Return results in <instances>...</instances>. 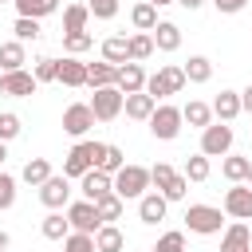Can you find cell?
I'll use <instances>...</instances> for the list:
<instances>
[{
  "instance_id": "obj_4",
  "label": "cell",
  "mask_w": 252,
  "mask_h": 252,
  "mask_svg": "<svg viewBox=\"0 0 252 252\" xmlns=\"http://www.w3.org/2000/svg\"><path fill=\"white\" fill-rule=\"evenodd\" d=\"M122 106H126V94L110 83V87H94V98H91V110H94V118L98 122H114L118 114H122Z\"/></svg>"
},
{
  "instance_id": "obj_10",
  "label": "cell",
  "mask_w": 252,
  "mask_h": 252,
  "mask_svg": "<svg viewBox=\"0 0 252 252\" xmlns=\"http://www.w3.org/2000/svg\"><path fill=\"white\" fill-rule=\"evenodd\" d=\"M224 213L232 220H252V185L232 181V189L224 193Z\"/></svg>"
},
{
  "instance_id": "obj_51",
  "label": "cell",
  "mask_w": 252,
  "mask_h": 252,
  "mask_svg": "<svg viewBox=\"0 0 252 252\" xmlns=\"http://www.w3.org/2000/svg\"><path fill=\"white\" fill-rule=\"evenodd\" d=\"M4 158H8V150H4V142H0V165H4Z\"/></svg>"
},
{
  "instance_id": "obj_49",
  "label": "cell",
  "mask_w": 252,
  "mask_h": 252,
  "mask_svg": "<svg viewBox=\"0 0 252 252\" xmlns=\"http://www.w3.org/2000/svg\"><path fill=\"white\" fill-rule=\"evenodd\" d=\"M154 8H165V4H177V0H150Z\"/></svg>"
},
{
  "instance_id": "obj_43",
  "label": "cell",
  "mask_w": 252,
  "mask_h": 252,
  "mask_svg": "<svg viewBox=\"0 0 252 252\" xmlns=\"http://www.w3.org/2000/svg\"><path fill=\"white\" fill-rule=\"evenodd\" d=\"M87 8H91L94 20H114L118 16V0H87Z\"/></svg>"
},
{
  "instance_id": "obj_30",
  "label": "cell",
  "mask_w": 252,
  "mask_h": 252,
  "mask_svg": "<svg viewBox=\"0 0 252 252\" xmlns=\"http://www.w3.org/2000/svg\"><path fill=\"white\" fill-rule=\"evenodd\" d=\"M181 71H185L189 83H209V79H213V63H209L205 55H189V63H185Z\"/></svg>"
},
{
  "instance_id": "obj_22",
  "label": "cell",
  "mask_w": 252,
  "mask_h": 252,
  "mask_svg": "<svg viewBox=\"0 0 252 252\" xmlns=\"http://www.w3.org/2000/svg\"><path fill=\"white\" fill-rule=\"evenodd\" d=\"M59 83L63 87H87V63H79L75 55L59 59Z\"/></svg>"
},
{
  "instance_id": "obj_15",
  "label": "cell",
  "mask_w": 252,
  "mask_h": 252,
  "mask_svg": "<svg viewBox=\"0 0 252 252\" xmlns=\"http://www.w3.org/2000/svg\"><path fill=\"white\" fill-rule=\"evenodd\" d=\"M165 209H169V201H165L161 193H142V197H138V217H142V224L165 220Z\"/></svg>"
},
{
  "instance_id": "obj_44",
  "label": "cell",
  "mask_w": 252,
  "mask_h": 252,
  "mask_svg": "<svg viewBox=\"0 0 252 252\" xmlns=\"http://www.w3.org/2000/svg\"><path fill=\"white\" fill-rule=\"evenodd\" d=\"M154 252H185V232H165L154 244Z\"/></svg>"
},
{
  "instance_id": "obj_46",
  "label": "cell",
  "mask_w": 252,
  "mask_h": 252,
  "mask_svg": "<svg viewBox=\"0 0 252 252\" xmlns=\"http://www.w3.org/2000/svg\"><path fill=\"white\" fill-rule=\"evenodd\" d=\"M213 4H217V12H224V16H236V12H240L248 0H213Z\"/></svg>"
},
{
  "instance_id": "obj_5",
  "label": "cell",
  "mask_w": 252,
  "mask_h": 252,
  "mask_svg": "<svg viewBox=\"0 0 252 252\" xmlns=\"http://www.w3.org/2000/svg\"><path fill=\"white\" fill-rule=\"evenodd\" d=\"M220 224H224V217L213 205H189L185 209V228L197 236H213V232H220Z\"/></svg>"
},
{
  "instance_id": "obj_38",
  "label": "cell",
  "mask_w": 252,
  "mask_h": 252,
  "mask_svg": "<svg viewBox=\"0 0 252 252\" xmlns=\"http://www.w3.org/2000/svg\"><path fill=\"white\" fill-rule=\"evenodd\" d=\"M189 181H205L209 177V158L205 154H193V158H185V169H181Z\"/></svg>"
},
{
  "instance_id": "obj_29",
  "label": "cell",
  "mask_w": 252,
  "mask_h": 252,
  "mask_svg": "<svg viewBox=\"0 0 252 252\" xmlns=\"http://www.w3.org/2000/svg\"><path fill=\"white\" fill-rule=\"evenodd\" d=\"M16 4V12L20 16H35V20H43V16H51V12H59V0H12Z\"/></svg>"
},
{
  "instance_id": "obj_48",
  "label": "cell",
  "mask_w": 252,
  "mask_h": 252,
  "mask_svg": "<svg viewBox=\"0 0 252 252\" xmlns=\"http://www.w3.org/2000/svg\"><path fill=\"white\" fill-rule=\"evenodd\" d=\"M177 4H181V8H189V12H197V8L205 4V0H177Z\"/></svg>"
},
{
  "instance_id": "obj_21",
  "label": "cell",
  "mask_w": 252,
  "mask_h": 252,
  "mask_svg": "<svg viewBox=\"0 0 252 252\" xmlns=\"http://www.w3.org/2000/svg\"><path fill=\"white\" fill-rule=\"evenodd\" d=\"M102 59L114 63V67L130 63V39H126V35H110V39H102Z\"/></svg>"
},
{
  "instance_id": "obj_1",
  "label": "cell",
  "mask_w": 252,
  "mask_h": 252,
  "mask_svg": "<svg viewBox=\"0 0 252 252\" xmlns=\"http://www.w3.org/2000/svg\"><path fill=\"white\" fill-rule=\"evenodd\" d=\"M102 150H106L102 142H79V146H71V154L63 158V173H67V177H83L87 169L98 165Z\"/></svg>"
},
{
  "instance_id": "obj_36",
  "label": "cell",
  "mask_w": 252,
  "mask_h": 252,
  "mask_svg": "<svg viewBox=\"0 0 252 252\" xmlns=\"http://www.w3.org/2000/svg\"><path fill=\"white\" fill-rule=\"evenodd\" d=\"M12 32H16V39H20V43H28V39H39V35H43V28H39V20H35V16H20Z\"/></svg>"
},
{
  "instance_id": "obj_16",
  "label": "cell",
  "mask_w": 252,
  "mask_h": 252,
  "mask_svg": "<svg viewBox=\"0 0 252 252\" xmlns=\"http://www.w3.org/2000/svg\"><path fill=\"white\" fill-rule=\"evenodd\" d=\"M122 94H134V91H146V71H142V63H122L118 67V83H114Z\"/></svg>"
},
{
  "instance_id": "obj_2",
  "label": "cell",
  "mask_w": 252,
  "mask_h": 252,
  "mask_svg": "<svg viewBox=\"0 0 252 252\" xmlns=\"http://www.w3.org/2000/svg\"><path fill=\"white\" fill-rule=\"evenodd\" d=\"M150 185H158V193H161L165 201H181V197H185V189H189V177H185V173H177L173 165L158 161V165L150 169Z\"/></svg>"
},
{
  "instance_id": "obj_23",
  "label": "cell",
  "mask_w": 252,
  "mask_h": 252,
  "mask_svg": "<svg viewBox=\"0 0 252 252\" xmlns=\"http://www.w3.org/2000/svg\"><path fill=\"white\" fill-rule=\"evenodd\" d=\"M110 83H118V67H114V63L102 59V63H91V67H87V87H91V91H94V87H110Z\"/></svg>"
},
{
  "instance_id": "obj_50",
  "label": "cell",
  "mask_w": 252,
  "mask_h": 252,
  "mask_svg": "<svg viewBox=\"0 0 252 252\" xmlns=\"http://www.w3.org/2000/svg\"><path fill=\"white\" fill-rule=\"evenodd\" d=\"M4 248H8V232H0V252H4Z\"/></svg>"
},
{
  "instance_id": "obj_6",
  "label": "cell",
  "mask_w": 252,
  "mask_h": 252,
  "mask_svg": "<svg viewBox=\"0 0 252 252\" xmlns=\"http://www.w3.org/2000/svg\"><path fill=\"white\" fill-rule=\"evenodd\" d=\"M232 150V126L228 122H209L201 130V154L205 158H224Z\"/></svg>"
},
{
  "instance_id": "obj_17",
  "label": "cell",
  "mask_w": 252,
  "mask_h": 252,
  "mask_svg": "<svg viewBox=\"0 0 252 252\" xmlns=\"http://www.w3.org/2000/svg\"><path fill=\"white\" fill-rule=\"evenodd\" d=\"M126 118H138V122H150V114L158 110V98L154 94H146V91H134V94H126Z\"/></svg>"
},
{
  "instance_id": "obj_3",
  "label": "cell",
  "mask_w": 252,
  "mask_h": 252,
  "mask_svg": "<svg viewBox=\"0 0 252 252\" xmlns=\"http://www.w3.org/2000/svg\"><path fill=\"white\" fill-rule=\"evenodd\" d=\"M146 189H150V169H146V165H122V169L114 173V193H118L122 201L142 197Z\"/></svg>"
},
{
  "instance_id": "obj_42",
  "label": "cell",
  "mask_w": 252,
  "mask_h": 252,
  "mask_svg": "<svg viewBox=\"0 0 252 252\" xmlns=\"http://www.w3.org/2000/svg\"><path fill=\"white\" fill-rule=\"evenodd\" d=\"M16 205V177L0 169V209H12Z\"/></svg>"
},
{
  "instance_id": "obj_11",
  "label": "cell",
  "mask_w": 252,
  "mask_h": 252,
  "mask_svg": "<svg viewBox=\"0 0 252 252\" xmlns=\"http://www.w3.org/2000/svg\"><path fill=\"white\" fill-rule=\"evenodd\" d=\"M94 122H98V118H94L91 102H71V106L63 110V130H67V134H75V138H83Z\"/></svg>"
},
{
  "instance_id": "obj_9",
  "label": "cell",
  "mask_w": 252,
  "mask_h": 252,
  "mask_svg": "<svg viewBox=\"0 0 252 252\" xmlns=\"http://www.w3.org/2000/svg\"><path fill=\"white\" fill-rule=\"evenodd\" d=\"M67 220H71V228L75 232H98L102 228V220H98V209H94V201H75V205H67Z\"/></svg>"
},
{
  "instance_id": "obj_20",
  "label": "cell",
  "mask_w": 252,
  "mask_h": 252,
  "mask_svg": "<svg viewBox=\"0 0 252 252\" xmlns=\"http://www.w3.org/2000/svg\"><path fill=\"white\" fill-rule=\"evenodd\" d=\"M240 110H244V106H240V91H220V94L213 98V114H217L220 122H232Z\"/></svg>"
},
{
  "instance_id": "obj_24",
  "label": "cell",
  "mask_w": 252,
  "mask_h": 252,
  "mask_svg": "<svg viewBox=\"0 0 252 252\" xmlns=\"http://www.w3.org/2000/svg\"><path fill=\"white\" fill-rule=\"evenodd\" d=\"M94 248H98V252H122V248H126V236H122V228H114V224H102V228L94 232Z\"/></svg>"
},
{
  "instance_id": "obj_53",
  "label": "cell",
  "mask_w": 252,
  "mask_h": 252,
  "mask_svg": "<svg viewBox=\"0 0 252 252\" xmlns=\"http://www.w3.org/2000/svg\"><path fill=\"white\" fill-rule=\"evenodd\" d=\"M0 4H4V0H0Z\"/></svg>"
},
{
  "instance_id": "obj_25",
  "label": "cell",
  "mask_w": 252,
  "mask_h": 252,
  "mask_svg": "<svg viewBox=\"0 0 252 252\" xmlns=\"http://www.w3.org/2000/svg\"><path fill=\"white\" fill-rule=\"evenodd\" d=\"M130 24H134L138 32H154V28H158V8H154L150 0L134 4V8H130Z\"/></svg>"
},
{
  "instance_id": "obj_41",
  "label": "cell",
  "mask_w": 252,
  "mask_h": 252,
  "mask_svg": "<svg viewBox=\"0 0 252 252\" xmlns=\"http://www.w3.org/2000/svg\"><path fill=\"white\" fill-rule=\"evenodd\" d=\"M32 75H35V83H51V79H59V59H47V55L35 59V71H32Z\"/></svg>"
},
{
  "instance_id": "obj_33",
  "label": "cell",
  "mask_w": 252,
  "mask_h": 252,
  "mask_svg": "<svg viewBox=\"0 0 252 252\" xmlns=\"http://www.w3.org/2000/svg\"><path fill=\"white\" fill-rule=\"evenodd\" d=\"M20 177H24L28 185H43V181L51 177V161H47V158H32V161L24 165V173H20Z\"/></svg>"
},
{
  "instance_id": "obj_35",
  "label": "cell",
  "mask_w": 252,
  "mask_h": 252,
  "mask_svg": "<svg viewBox=\"0 0 252 252\" xmlns=\"http://www.w3.org/2000/svg\"><path fill=\"white\" fill-rule=\"evenodd\" d=\"M150 55H154V35H150V32L130 35V59H134V63H142V59H150Z\"/></svg>"
},
{
  "instance_id": "obj_12",
  "label": "cell",
  "mask_w": 252,
  "mask_h": 252,
  "mask_svg": "<svg viewBox=\"0 0 252 252\" xmlns=\"http://www.w3.org/2000/svg\"><path fill=\"white\" fill-rule=\"evenodd\" d=\"M35 87H39L35 75H28L24 67L0 75V94H8V98H28V94H35Z\"/></svg>"
},
{
  "instance_id": "obj_7",
  "label": "cell",
  "mask_w": 252,
  "mask_h": 252,
  "mask_svg": "<svg viewBox=\"0 0 252 252\" xmlns=\"http://www.w3.org/2000/svg\"><path fill=\"white\" fill-rule=\"evenodd\" d=\"M189 79H185V71L181 67H161L158 75H150L146 79V94H154V98H165V94H181V87H185Z\"/></svg>"
},
{
  "instance_id": "obj_14",
  "label": "cell",
  "mask_w": 252,
  "mask_h": 252,
  "mask_svg": "<svg viewBox=\"0 0 252 252\" xmlns=\"http://www.w3.org/2000/svg\"><path fill=\"white\" fill-rule=\"evenodd\" d=\"M39 201H43L47 209H63V205L71 201V185H67V173H63V177H55V173H51V177L39 185Z\"/></svg>"
},
{
  "instance_id": "obj_27",
  "label": "cell",
  "mask_w": 252,
  "mask_h": 252,
  "mask_svg": "<svg viewBox=\"0 0 252 252\" xmlns=\"http://www.w3.org/2000/svg\"><path fill=\"white\" fill-rule=\"evenodd\" d=\"M248 169H252V158H240V154H224L220 161V173L228 181H248Z\"/></svg>"
},
{
  "instance_id": "obj_32",
  "label": "cell",
  "mask_w": 252,
  "mask_h": 252,
  "mask_svg": "<svg viewBox=\"0 0 252 252\" xmlns=\"http://www.w3.org/2000/svg\"><path fill=\"white\" fill-rule=\"evenodd\" d=\"M181 118H185L189 126H201V130H205V126L213 122V106H209V102H189V106H181Z\"/></svg>"
},
{
  "instance_id": "obj_8",
  "label": "cell",
  "mask_w": 252,
  "mask_h": 252,
  "mask_svg": "<svg viewBox=\"0 0 252 252\" xmlns=\"http://www.w3.org/2000/svg\"><path fill=\"white\" fill-rule=\"evenodd\" d=\"M181 122H185V118H181V110L161 102V106L150 114V134H154V138H161V142H173V138L181 134Z\"/></svg>"
},
{
  "instance_id": "obj_19",
  "label": "cell",
  "mask_w": 252,
  "mask_h": 252,
  "mask_svg": "<svg viewBox=\"0 0 252 252\" xmlns=\"http://www.w3.org/2000/svg\"><path fill=\"white\" fill-rule=\"evenodd\" d=\"M150 35H154V47H158V51H177V47H181V28H177L173 20H158V28H154Z\"/></svg>"
},
{
  "instance_id": "obj_28",
  "label": "cell",
  "mask_w": 252,
  "mask_h": 252,
  "mask_svg": "<svg viewBox=\"0 0 252 252\" xmlns=\"http://www.w3.org/2000/svg\"><path fill=\"white\" fill-rule=\"evenodd\" d=\"M43 236H47V240H67V236H71V220L51 209V213L43 217Z\"/></svg>"
},
{
  "instance_id": "obj_47",
  "label": "cell",
  "mask_w": 252,
  "mask_h": 252,
  "mask_svg": "<svg viewBox=\"0 0 252 252\" xmlns=\"http://www.w3.org/2000/svg\"><path fill=\"white\" fill-rule=\"evenodd\" d=\"M240 106L252 114V87H244V91H240Z\"/></svg>"
},
{
  "instance_id": "obj_39",
  "label": "cell",
  "mask_w": 252,
  "mask_h": 252,
  "mask_svg": "<svg viewBox=\"0 0 252 252\" xmlns=\"http://www.w3.org/2000/svg\"><path fill=\"white\" fill-rule=\"evenodd\" d=\"M91 43H94V39H91V32H67V35H63V47H67V55H83Z\"/></svg>"
},
{
  "instance_id": "obj_26",
  "label": "cell",
  "mask_w": 252,
  "mask_h": 252,
  "mask_svg": "<svg viewBox=\"0 0 252 252\" xmlns=\"http://www.w3.org/2000/svg\"><path fill=\"white\" fill-rule=\"evenodd\" d=\"M87 20H91V8L87 4H67L63 8V35L67 32H87Z\"/></svg>"
},
{
  "instance_id": "obj_40",
  "label": "cell",
  "mask_w": 252,
  "mask_h": 252,
  "mask_svg": "<svg viewBox=\"0 0 252 252\" xmlns=\"http://www.w3.org/2000/svg\"><path fill=\"white\" fill-rule=\"evenodd\" d=\"M63 248H67V252H98V248H94V236H91V232H75V228H71V236L63 240Z\"/></svg>"
},
{
  "instance_id": "obj_52",
  "label": "cell",
  "mask_w": 252,
  "mask_h": 252,
  "mask_svg": "<svg viewBox=\"0 0 252 252\" xmlns=\"http://www.w3.org/2000/svg\"><path fill=\"white\" fill-rule=\"evenodd\" d=\"M248 185H252V169H248Z\"/></svg>"
},
{
  "instance_id": "obj_34",
  "label": "cell",
  "mask_w": 252,
  "mask_h": 252,
  "mask_svg": "<svg viewBox=\"0 0 252 252\" xmlns=\"http://www.w3.org/2000/svg\"><path fill=\"white\" fill-rule=\"evenodd\" d=\"M94 209H98V220H102V224H114V220L122 217V197H118V193H106L102 201H94Z\"/></svg>"
},
{
  "instance_id": "obj_37",
  "label": "cell",
  "mask_w": 252,
  "mask_h": 252,
  "mask_svg": "<svg viewBox=\"0 0 252 252\" xmlns=\"http://www.w3.org/2000/svg\"><path fill=\"white\" fill-rule=\"evenodd\" d=\"M122 165H126V154H122L118 146H106V150H102V158H98V169L114 177V173H118Z\"/></svg>"
},
{
  "instance_id": "obj_18",
  "label": "cell",
  "mask_w": 252,
  "mask_h": 252,
  "mask_svg": "<svg viewBox=\"0 0 252 252\" xmlns=\"http://www.w3.org/2000/svg\"><path fill=\"white\" fill-rule=\"evenodd\" d=\"M220 252H252V232H248V224H244V220H236V224H228V228H224Z\"/></svg>"
},
{
  "instance_id": "obj_45",
  "label": "cell",
  "mask_w": 252,
  "mask_h": 252,
  "mask_svg": "<svg viewBox=\"0 0 252 252\" xmlns=\"http://www.w3.org/2000/svg\"><path fill=\"white\" fill-rule=\"evenodd\" d=\"M20 130H24V126H20V118H16V114H0V142H12Z\"/></svg>"
},
{
  "instance_id": "obj_13",
  "label": "cell",
  "mask_w": 252,
  "mask_h": 252,
  "mask_svg": "<svg viewBox=\"0 0 252 252\" xmlns=\"http://www.w3.org/2000/svg\"><path fill=\"white\" fill-rule=\"evenodd\" d=\"M79 181H83V197H87V201H102L106 193H114V177H110V173H102L98 165H94V169H87Z\"/></svg>"
},
{
  "instance_id": "obj_31",
  "label": "cell",
  "mask_w": 252,
  "mask_h": 252,
  "mask_svg": "<svg viewBox=\"0 0 252 252\" xmlns=\"http://www.w3.org/2000/svg\"><path fill=\"white\" fill-rule=\"evenodd\" d=\"M0 67H4V71H20V67H24V43H20V39L0 43Z\"/></svg>"
}]
</instances>
